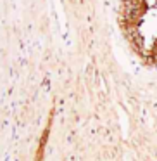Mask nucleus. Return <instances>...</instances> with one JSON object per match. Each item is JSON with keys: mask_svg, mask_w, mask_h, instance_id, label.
I'll list each match as a JSON object with an SVG mask.
<instances>
[{"mask_svg": "<svg viewBox=\"0 0 157 161\" xmlns=\"http://www.w3.org/2000/svg\"><path fill=\"white\" fill-rule=\"evenodd\" d=\"M118 23L138 59L157 66V0H121Z\"/></svg>", "mask_w": 157, "mask_h": 161, "instance_id": "f257e3e1", "label": "nucleus"}]
</instances>
